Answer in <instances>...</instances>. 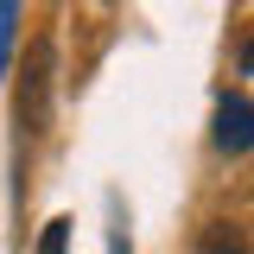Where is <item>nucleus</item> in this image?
Instances as JSON below:
<instances>
[{"instance_id": "obj_1", "label": "nucleus", "mask_w": 254, "mask_h": 254, "mask_svg": "<svg viewBox=\"0 0 254 254\" xmlns=\"http://www.w3.org/2000/svg\"><path fill=\"white\" fill-rule=\"evenodd\" d=\"M51 83H58V51H51V38H32L26 76H19V127L26 133H45V121H51Z\"/></svg>"}, {"instance_id": "obj_2", "label": "nucleus", "mask_w": 254, "mask_h": 254, "mask_svg": "<svg viewBox=\"0 0 254 254\" xmlns=\"http://www.w3.org/2000/svg\"><path fill=\"white\" fill-rule=\"evenodd\" d=\"M216 146L229 159L254 153V102H248V95H222V102H216Z\"/></svg>"}, {"instance_id": "obj_3", "label": "nucleus", "mask_w": 254, "mask_h": 254, "mask_svg": "<svg viewBox=\"0 0 254 254\" xmlns=\"http://www.w3.org/2000/svg\"><path fill=\"white\" fill-rule=\"evenodd\" d=\"M203 254H248V242L235 235V222H210L203 229Z\"/></svg>"}, {"instance_id": "obj_4", "label": "nucleus", "mask_w": 254, "mask_h": 254, "mask_svg": "<svg viewBox=\"0 0 254 254\" xmlns=\"http://www.w3.org/2000/svg\"><path fill=\"white\" fill-rule=\"evenodd\" d=\"M13 38H19V0H0V76L13 64Z\"/></svg>"}, {"instance_id": "obj_5", "label": "nucleus", "mask_w": 254, "mask_h": 254, "mask_svg": "<svg viewBox=\"0 0 254 254\" xmlns=\"http://www.w3.org/2000/svg\"><path fill=\"white\" fill-rule=\"evenodd\" d=\"M64 248H70V216H51V222H45V235H38V248H32V254H64Z\"/></svg>"}, {"instance_id": "obj_6", "label": "nucleus", "mask_w": 254, "mask_h": 254, "mask_svg": "<svg viewBox=\"0 0 254 254\" xmlns=\"http://www.w3.org/2000/svg\"><path fill=\"white\" fill-rule=\"evenodd\" d=\"M242 70H248V76H254V32H248V38H242Z\"/></svg>"}]
</instances>
